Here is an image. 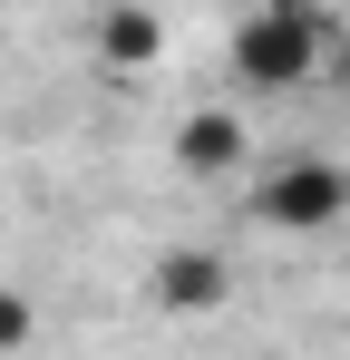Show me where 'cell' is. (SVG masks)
I'll return each mask as SVG.
<instances>
[{"label": "cell", "mask_w": 350, "mask_h": 360, "mask_svg": "<svg viewBox=\"0 0 350 360\" xmlns=\"http://www.w3.org/2000/svg\"><path fill=\"white\" fill-rule=\"evenodd\" d=\"M146 292L166 302V311H224V292H233V263H224V253H205V243H175V253H156Z\"/></svg>", "instance_id": "277c9868"}, {"label": "cell", "mask_w": 350, "mask_h": 360, "mask_svg": "<svg viewBox=\"0 0 350 360\" xmlns=\"http://www.w3.org/2000/svg\"><path fill=\"white\" fill-rule=\"evenodd\" d=\"M253 224H273V234H321V224H341L350 214V176L331 156H283L273 176H253Z\"/></svg>", "instance_id": "7a4b0ae2"}, {"label": "cell", "mask_w": 350, "mask_h": 360, "mask_svg": "<svg viewBox=\"0 0 350 360\" xmlns=\"http://www.w3.org/2000/svg\"><path fill=\"white\" fill-rule=\"evenodd\" d=\"M88 59H98V68H117V78L156 68V59H166V20H156L146 0H108V10L88 20Z\"/></svg>", "instance_id": "3957f363"}, {"label": "cell", "mask_w": 350, "mask_h": 360, "mask_svg": "<svg viewBox=\"0 0 350 360\" xmlns=\"http://www.w3.org/2000/svg\"><path fill=\"white\" fill-rule=\"evenodd\" d=\"M20 341H30V302L0 292V351H20Z\"/></svg>", "instance_id": "8992f818"}, {"label": "cell", "mask_w": 350, "mask_h": 360, "mask_svg": "<svg viewBox=\"0 0 350 360\" xmlns=\"http://www.w3.org/2000/svg\"><path fill=\"white\" fill-rule=\"evenodd\" d=\"M175 166H185V176H243V117L195 108V117H185V136H175Z\"/></svg>", "instance_id": "5b68a950"}, {"label": "cell", "mask_w": 350, "mask_h": 360, "mask_svg": "<svg viewBox=\"0 0 350 360\" xmlns=\"http://www.w3.org/2000/svg\"><path fill=\"white\" fill-rule=\"evenodd\" d=\"M331 49H341L331 10H311V0H253L233 20V39H224V68L253 98H292L311 68H331Z\"/></svg>", "instance_id": "6da1fadb"}]
</instances>
